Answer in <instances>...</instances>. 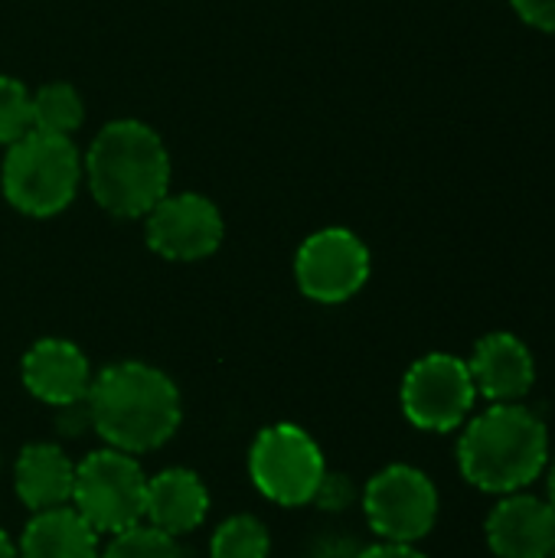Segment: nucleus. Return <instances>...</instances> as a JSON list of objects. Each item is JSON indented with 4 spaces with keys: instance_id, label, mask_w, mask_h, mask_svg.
I'll return each mask as SVG.
<instances>
[{
    "instance_id": "1a4fd4ad",
    "label": "nucleus",
    "mask_w": 555,
    "mask_h": 558,
    "mask_svg": "<svg viewBox=\"0 0 555 558\" xmlns=\"http://www.w3.org/2000/svg\"><path fill=\"white\" fill-rule=\"evenodd\" d=\"M294 278L304 298L317 304H343L370 281V248L350 229H321L301 242Z\"/></svg>"
},
{
    "instance_id": "9d476101",
    "label": "nucleus",
    "mask_w": 555,
    "mask_h": 558,
    "mask_svg": "<svg viewBox=\"0 0 555 558\" xmlns=\"http://www.w3.org/2000/svg\"><path fill=\"white\" fill-rule=\"evenodd\" d=\"M147 245L167 262H200L209 258L226 235V222L213 199L200 193L164 196L147 213Z\"/></svg>"
},
{
    "instance_id": "423d86ee",
    "label": "nucleus",
    "mask_w": 555,
    "mask_h": 558,
    "mask_svg": "<svg viewBox=\"0 0 555 558\" xmlns=\"http://www.w3.org/2000/svg\"><path fill=\"white\" fill-rule=\"evenodd\" d=\"M327 474L321 445L291 422L268 425L249 451V477L255 490L278 507H304L314 500Z\"/></svg>"
},
{
    "instance_id": "f3484780",
    "label": "nucleus",
    "mask_w": 555,
    "mask_h": 558,
    "mask_svg": "<svg viewBox=\"0 0 555 558\" xmlns=\"http://www.w3.org/2000/svg\"><path fill=\"white\" fill-rule=\"evenodd\" d=\"M85 121L82 95L69 82H49L29 95V124L33 131L69 137Z\"/></svg>"
},
{
    "instance_id": "2eb2a0df",
    "label": "nucleus",
    "mask_w": 555,
    "mask_h": 558,
    "mask_svg": "<svg viewBox=\"0 0 555 558\" xmlns=\"http://www.w3.org/2000/svg\"><path fill=\"white\" fill-rule=\"evenodd\" d=\"M75 464L59 445L36 441L16 454L13 464V490L29 513L56 510L72 500Z\"/></svg>"
},
{
    "instance_id": "f03ea898",
    "label": "nucleus",
    "mask_w": 555,
    "mask_h": 558,
    "mask_svg": "<svg viewBox=\"0 0 555 558\" xmlns=\"http://www.w3.org/2000/svg\"><path fill=\"white\" fill-rule=\"evenodd\" d=\"M458 468L474 490L497 497L527 490L550 468V432L520 402L487 405L461 432Z\"/></svg>"
},
{
    "instance_id": "b1692460",
    "label": "nucleus",
    "mask_w": 555,
    "mask_h": 558,
    "mask_svg": "<svg viewBox=\"0 0 555 558\" xmlns=\"http://www.w3.org/2000/svg\"><path fill=\"white\" fill-rule=\"evenodd\" d=\"M360 549H363V546H357L353 539H343L340 533H334V536L321 539V543L311 549V558H357L360 556Z\"/></svg>"
},
{
    "instance_id": "ddd939ff",
    "label": "nucleus",
    "mask_w": 555,
    "mask_h": 558,
    "mask_svg": "<svg viewBox=\"0 0 555 558\" xmlns=\"http://www.w3.org/2000/svg\"><path fill=\"white\" fill-rule=\"evenodd\" d=\"M468 369L478 396H484L491 405L520 402L523 396H530L536 383V363L530 347L507 330L481 337L468 360Z\"/></svg>"
},
{
    "instance_id": "f257e3e1",
    "label": "nucleus",
    "mask_w": 555,
    "mask_h": 558,
    "mask_svg": "<svg viewBox=\"0 0 555 558\" xmlns=\"http://www.w3.org/2000/svg\"><path fill=\"white\" fill-rule=\"evenodd\" d=\"M92 432L124 454L164 448L183 418L177 383L150 363H114L92 379L85 396Z\"/></svg>"
},
{
    "instance_id": "393cba45",
    "label": "nucleus",
    "mask_w": 555,
    "mask_h": 558,
    "mask_svg": "<svg viewBox=\"0 0 555 558\" xmlns=\"http://www.w3.org/2000/svg\"><path fill=\"white\" fill-rule=\"evenodd\" d=\"M357 558H425V553H419L409 543H386V539H379L376 546H363Z\"/></svg>"
},
{
    "instance_id": "f8f14e48",
    "label": "nucleus",
    "mask_w": 555,
    "mask_h": 558,
    "mask_svg": "<svg viewBox=\"0 0 555 558\" xmlns=\"http://www.w3.org/2000/svg\"><path fill=\"white\" fill-rule=\"evenodd\" d=\"M20 376L26 392L52 409L85 402L95 379L85 353L72 340H59V337H46L33 343L23 356Z\"/></svg>"
},
{
    "instance_id": "cd10ccee",
    "label": "nucleus",
    "mask_w": 555,
    "mask_h": 558,
    "mask_svg": "<svg viewBox=\"0 0 555 558\" xmlns=\"http://www.w3.org/2000/svg\"><path fill=\"white\" fill-rule=\"evenodd\" d=\"M550 558H555V549H553V556H550Z\"/></svg>"
},
{
    "instance_id": "20e7f679",
    "label": "nucleus",
    "mask_w": 555,
    "mask_h": 558,
    "mask_svg": "<svg viewBox=\"0 0 555 558\" xmlns=\"http://www.w3.org/2000/svg\"><path fill=\"white\" fill-rule=\"evenodd\" d=\"M82 160L72 137L26 131L10 144L0 170L7 203L33 219L59 216L79 193Z\"/></svg>"
},
{
    "instance_id": "39448f33",
    "label": "nucleus",
    "mask_w": 555,
    "mask_h": 558,
    "mask_svg": "<svg viewBox=\"0 0 555 558\" xmlns=\"http://www.w3.org/2000/svg\"><path fill=\"white\" fill-rule=\"evenodd\" d=\"M144 494L147 477L134 454L98 448L75 464L69 504L98 536H114L144 523Z\"/></svg>"
},
{
    "instance_id": "6e6552de",
    "label": "nucleus",
    "mask_w": 555,
    "mask_h": 558,
    "mask_svg": "<svg viewBox=\"0 0 555 558\" xmlns=\"http://www.w3.org/2000/svg\"><path fill=\"white\" fill-rule=\"evenodd\" d=\"M370 530L386 543H422L438 523V490L432 477L412 464H389L370 477L363 490Z\"/></svg>"
},
{
    "instance_id": "412c9836",
    "label": "nucleus",
    "mask_w": 555,
    "mask_h": 558,
    "mask_svg": "<svg viewBox=\"0 0 555 558\" xmlns=\"http://www.w3.org/2000/svg\"><path fill=\"white\" fill-rule=\"evenodd\" d=\"M311 504L317 510H324V513H343V510H350L357 504V484L347 474H330L327 471Z\"/></svg>"
},
{
    "instance_id": "a878e982",
    "label": "nucleus",
    "mask_w": 555,
    "mask_h": 558,
    "mask_svg": "<svg viewBox=\"0 0 555 558\" xmlns=\"http://www.w3.org/2000/svg\"><path fill=\"white\" fill-rule=\"evenodd\" d=\"M0 558H16V543L7 536V530H0Z\"/></svg>"
},
{
    "instance_id": "6ab92c4d",
    "label": "nucleus",
    "mask_w": 555,
    "mask_h": 558,
    "mask_svg": "<svg viewBox=\"0 0 555 558\" xmlns=\"http://www.w3.org/2000/svg\"><path fill=\"white\" fill-rule=\"evenodd\" d=\"M98 558H183V549H180L177 536H170L150 523H137L131 530L114 533L108 549H101Z\"/></svg>"
},
{
    "instance_id": "5701e85b",
    "label": "nucleus",
    "mask_w": 555,
    "mask_h": 558,
    "mask_svg": "<svg viewBox=\"0 0 555 558\" xmlns=\"http://www.w3.org/2000/svg\"><path fill=\"white\" fill-rule=\"evenodd\" d=\"M85 428H92V415H88V405L85 402H75V405H62L56 409V432L65 435V438H79Z\"/></svg>"
},
{
    "instance_id": "4468645a",
    "label": "nucleus",
    "mask_w": 555,
    "mask_h": 558,
    "mask_svg": "<svg viewBox=\"0 0 555 558\" xmlns=\"http://www.w3.org/2000/svg\"><path fill=\"white\" fill-rule=\"evenodd\" d=\"M206 513H209V490L196 471L167 468L147 477L144 523L170 536H186L206 523Z\"/></svg>"
},
{
    "instance_id": "aec40b11",
    "label": "nucleus",
    "mask_w": 555,
    "mask_h": 558,
    "mask_svg": "<svg viewBox=\"0 0 555 558\" xmlns=\"http://www.w3.org/2000/svg\"><path fill=\"white\" fill-rule=\"evenodd\" d=\"M29 92L23 82L0 75V144H13L29 131Z\"/></svg>"
},
{
    "instance_id": "a211bd4d",
    "label": "nucleus",
    "mask_w": 555,
    "mask_h": 558,
    "mask_svg": "<svg viewBox=\"0 0 555 558\" xmlns=\"http://www.w3.org/2000/svg\"><path fill=\"white\" fill-rule=\"evenodd\" d=\"M268 553H272L268 526L252 513L222 520L209 539V558H268Z\"/></svg>"
},
{
    "instance_id": "0eeeda50",
    "label": "nucleus",
    "mask_w": 555,
    "mask_h": 558,
    "mask_svg": "<svg viewBox=\"0 0 555 558\" xmlns=\"http://www.w3.org/2000/svg\"><path fill=\"white\" fill-rule=\"evenodd\" d=\"M474 399L478 389L471 369L461 356L451 353H429L415 360L399 389L402 415L419 432H435V435H448L461 428L474 409Z\"/></svg>"
},
{
    "instance_id": "9b49d317",
    "label": "nucleus",
    "mask_w": 555,
    "mask_h": 558,
    "mask_svg": "<svg viewBox=\"0 0 555 558\" xmlns=\"http://www.w3.org/2000/svg\"><path fill=\"white\" fill-rule=\"evenodd\" d=\"M484 536L497 558H550L555 549V510L536 494H507L491 510Z\"/></svg>"
},
{
    "instance_id": "bb28decb",
    "label": "nucleus",
    "mask_w": 555,
    "mask_h": 558,
    "mask_svg": "<svg viewBox=\"0 0 555 558\" xmlns=\"http://www.w3.org/2000/svg\"><path fill=\"white\" fill-rule=\"evenodd\" d=\"M546 500H550V507L555 510V458L553 464H550V494H546Z\"/></svg>"
},
{
    "instance_id": "dca6fc26",
    "label": "nucleus",
    "mask_w": 555,
    "mask_h": 558,
    "mask_svg": "<svg viewBox=\"0 0 555 558\" xmlns=\"http://www.w3.org/2000/svg\"><path fill=\"white\" fill-rule=\"evenodd\" d=\"M98 533L75 513V507H56L33 513L16 543V558H98Z\"/></svg>"
},
{
    "instance_id": "4be33fe9",
    "label": "nucleus",
    "mask_w": 555,
    "mask_h": 558,
    "mask_svg": "<svg viewBox=\"0 0 555 558\" xmlns=\"http://www.w3.org/2000/svg\"><path fill=\"white\" fill-rule=\"evenodd\" d=\"M517 16L543 33H555V0H510Z\"/></svg>"
},
{
    "instance_id": "7ed1b4c3",
    "label": "nucleus",
    "mask_w": 555,
    "mask_h": 558,
    "mask_svg": "<svg viewBox=\"0 0 555 558\" xmlns=\"http://www.w3.org/2000/svg\"><path fill=\"white\" fill-rule=\"evenodd\" d=\"M85 180L105 213L137 219L167 196L170 157L154 128L121 118L95 134L85 154Z\"/></svg>"
}]
</instances>
